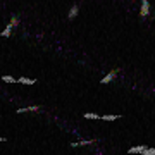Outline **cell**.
<instances>
[{
  "instance_id": "cell-1",
  "label": "cell",
  "mask_w": 155,
  "mask_h": 155,
  "mask_svg": "<svg viewBox=\"0 0 155 155\" xmlns=\"http://www.w3.org/2000/svg\"><path fill=\"white\" fill-rule=\"evenodd\" d=\"M16 26H19V17L14 16V17L11 19V21H9V24L5 26V29H4V31L0 33V36H2V38H9V36L12 35V29L16 28Z\"/></svg>"
},
{
  "instance_id": "cell-2",
  "label": "cell",
  "mask_w": 155,
  "mask_h": 155,
  "mask_svg": "<svg viewBox=\"0 0 155 155\" xmlns=\"http://www.w3.org/2000/svg\"><path fill=\"white\" fill-rule=\"evenodd\" d=\"M117 72H121V67H116V69H112V71H109L105 74V76L102 78V79H100V84H109L112 81V79H114V78L117 76Z\"/></svg>"
},
{
  "instance_id": "cell-3",
  "label": "cell",
  "mask_w": 155,
  "mask_h": 155,
  "mask_svg": "<svg viewBox=\"0 0 155 155\" xmlns=\"http://www.w3.org/2000/svg\"><path fill=\"white\" fill-rule=\"evenodd\" d=\"M150 14V2L148 0H141V9H140V17L145 19V17Z\"/></svg>"
},
{
  "instance_id": "cell-4",
  "label": "cell",
  "mask_w": 155,
  "mask_h": 155,
  "mask_svg": "<svg viewBox=\"0 0 155 155\" xmlns=\"http://www.w3.org/2000/svg\"><path fill=\"white\" fill-rule=\"evenodd\" d=\"M78 12H79V5H78V4H72V7L69 9V12H67V21H74L78 17Z\"/></svg>"
},
{
  "instance_id": "cell-5",
  "label": "cell",
  "mask_w": 155,
  "mask_h": 155,
  "mask_svg": "<svg viewBox=\"0 0 155 155\" xmlns=\"http://www.w3.org/2000/svg\"><path fill=\"white\" fill-rule=\"evenodd\" d=\"M98 140L97 138H91V140H81V141H71V147L72 148H76V147H84V145H93L97 143Z\"/></svg>"
},
{
  "instance_id": "cell-6",
  "label": "cell",
  "mask_w": 155,
  "mask_h": 155,
  "mask_svg": "<svg viewBox=\"0 0 155 155\" xmlns=\"http://www.w3.org/2000/svg\"><path fill=\"white\" fill-rule=\"evenodd\" d=\"M148 145H136V147H131V148L127 150V155H141V152H143L145 148H147Z\"/></svg>"
},
{
  "instance_id": "cell-7",
  "label": "cell",
  "mask_w": 155,
  "mask_h": 155,
  "mask_svg": "<svg viewBox=\"0 0 155 155\" xmlns=\"http://www.w3.org/2000/svg\"><path fill=\"white\" fill-rule=\"evenodd\" d=\"M40 105H28V107H22V109H17L16 114H22V112H38Z\"/></svg>"
},
{
  "instance_id": "cell-8",
  "label": "cell",
  "mask_w": 155,
  "mask_h": 155,
  "mask_svg": "<svg viewBox=\"0 0 155 155\" xmlns=\"http://www.w3.org/2000/svg\"><path fill=\"white\" fill-rule=\"evenodd\" d=\"M17 81H19V84H26V86H33V84H36V79H35V78H31V79H29V78L21 76Z\"/></svg>"
},
{
  "instance_id": "cell-9",
  "label": "cell",
  "mask_w": 155,
  "mask_h": 155,
  "mask_svg": "<svg viewBox=\"0 0 155 155\" xmlns=\"http://www.w3.org/2000/svg\"><path fill=\"white\" fill-rule=\"evenodd\" d=\"M102 121H117V119H121V114H105V116L100 117Z\"/></svg>"
},
{
  "instance_id": "cell-10",
  "label": "cell",
  "mask_w": 155,
  "mask_h": 155,
  "mask_svg": "<svg viewBox=\"0 0 155 155\" xmlns=\"http://www.w3.org/2000/svg\"><path fill=\"white\" fill-rule=\"evenodd\" d=\"M2 81L4 83H11V84H14V83H19L16 78H12V76H9V74H5V76H2Z\"/></svg>"
},
{
  "instance_id": "cell-11",
  "label": "cell",
  "mask_w": 155,
  "mask_h": 155,
  "mask_svg": "<svg viewBox=\"0 0 155 155\" xmlns=\"http://www.w3.org/2000/svg\"><path fill=\"white\" fill-rule=\"evenodd\" d=\"M83 117L84 119H100L102 116H100V114H95V112H84Z\"/></svg>"
},
{
  "instance_id": "cell-12",
  "label": "cell",
  "mask_w": 155,
  "mask_h": 155,
  "mask_svg": "<svg viewBox=\"0 0 155 155\" xmlns=\"http://www.w3.org/2000/svg\"><path fill=\"white\" fill-rule=\"evenodd\" d=\"M141 155H155V147H147V148L141 152Z\"/></svg>"
}]
</instances>
